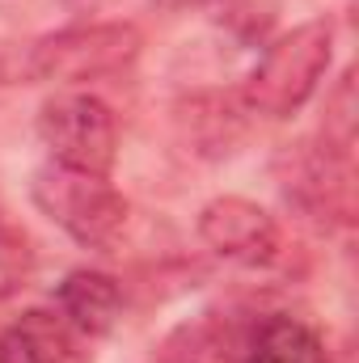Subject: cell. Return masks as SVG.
I'll list each match as a JSON object with an SVG mask.
<instances>
[{"instance_id":"1","label":"cell","mask_w":359,"mask_h":363,"mask_svg":"<svg viewBox=\"0 0 359 363\" xmlns=\"http://www.w3.org/2000/svg\"><path fill=\"white\" fill-rule=\"evenodd\" d=\"M334 60V21L313 17L275 38L245 81V106L263 118H292L317 93Z\"/></svg>"},{"instance_id":"2","label":"cell","mask_w":359,"mask_h":363,"mask_svg":"<svg viewBox=\"0 0 359 363\" xmlns=\"http://www.w3.org/2000/svg\"><path fill=\"white\" fill-rule=\"evenodd\" d=\"M144 51V34L131 21H85L55 34H43L30 51L21 72L30 81H55V85H85L101 77L127 72Z\"/></svg>"},{"instance_id":"3","label":"cell","mask_w":359,"mask_h":363,"mask_svg":"<svg viewBox=\"0 0 359 363\" xmlns=\"http://www.w3.org/2000/svg\"><path fill=\"white\" fill-rule=\"evenodd\" d=\"M30 194L34 207L85 250H110L131 216L127 199L110 186V178L64 169V165H43L30 182Z\"/></svg>"},{"instance_id":"4","label":"cell","mask_w":359,"mask_h":363,"mask_svg":"<svg viewBox=\"0 0 359 363\" xmlns=\"http://www.w3.org/2000/svg\"><path fill=\"white\" fill-rule=\"evenodd\" d=\"M38 140L51 152V165L81 169L110 178L118 161V123L114 110L85 89H64L51 93L38 106Z\"/></svg>"},{"instance_id":"5","label":"cell","mask_w":359,"mask_h":363,"mask_svg":"<svg viewBox=\"0 0 359 363\" xmlns=\"http://www.w3.org/2000/svg\"><path fill=\"white\" fill-rule=\"evenodd\" d=\"M283 194L304 216L330 224H351V152L334 144H287L283 152Z\"/></svg>"},{"instance_id":"6","label":"cell","mask_w":359,"mask_h":363,"mask_svg":"<svg viewBox=\"0 0 359 363\" xmlns=\"http://www.w3.org/2000/svg\"><path fill=\"white\" fill-rule=\"evenodd\" d=\"M203 245L237 267H267L279 258V224L267 207L241 194H220L199 211Z\"/></svg>"},{"instance_id":"7","label":"cell","mask_w":359,"mask_h":363,"mask_svg":"<svg viewBox=\"0 0 359 363\" xmlns=\"http://www.w3.org/2000/svg\"><path fill=\"white\" fill-rule=\"evenodd\" d=\"M0 363H93V338L60 308H30L0 334Z\"/></svg>"},{"instance_id":"8","label":"cell","mask_w":359,"mask_h":363,"mask_svg":"<svg viewBox=\"0 0 359 363\" xmlns=\"http://www.w3.org/2000/svg\"><path fill=\"white\" fill-rule=\"evenodd\" d=\"M55 308H60L85 338H101V334H110V330L118 325V317H123V287H118L114 274L81 267V271L64 274V283H60V291H55Z\"/></svg>"},{"instance_id":"9","label":"cell","mask_w":359,"mask_h":363,"mask_svg":"<svg viewBox=\"0 0 359 363\" xmlns=\"http://www.w3.org/2000/svg\"><path fill=\"white\" fill-rule=\"evenodd\" d=\"M237 363H330L326 342L296 317H267L241 347Z\"/></svg>"},{"instance_id":"10","label":"cell","mask_w":359,"mask_h":363,"mask_svg":"<svg viewBox=\"0 0 359 363\" xmlns=\"http://www.w3.org/2000/svg\"><path fill=\"white\" fill-rule=\"evenodd\" d=\"M321 140L343 148V152H351V144H355V72H343L338 89L330 97V114H326Z\"/></svg>"},{"instance_id":"11","label":"cell","mask_w":359,"mask_h":363,"mask_svg":"<svg viewBox=\"0 0 359 363\" xmlns=\"http://www.w3.org/2000/svg\"><path fill=\"white\" fill-rule=\"evenodd\" d=\"M26 274H30V241L0 216V296L17 291Z\"/></svg>"},{"instance_id":"12","label":"cell","mask_w":359,"mask_h":363,"mask_svg":"<svg viewBox=\"0 0 359 363\" xmlns=\"http://www.w3.org/2000/svg\"><path fill=\"white\" fill-rule=\"evenodd\" d=\"M165 13H186V9H211V4H224V0H157Z\"/></svg>"},{"instance_id":"13","label":"cell","mask_w":359,"mask_h":363,"mask_svg":"<svg viewBox=\"0 0 359 363\" xmlns=\"http://www.w3.org/2000/svg\"><path fill=\"white\" fill-rule=\"evenodd\" d=\"M178 363H190V359H178Z\"/></svg>"}]
</instances>
